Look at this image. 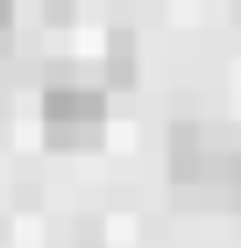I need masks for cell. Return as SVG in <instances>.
I'll return each mask as SVG.
<instances>
[{
	"label": "cell",
	"mask_w": 241,
	"mask_h": 248,
	"mask_svg": "<svg viewBox=\"0 0 241 248\" xmlns=\"http://www.w3.org/2000/svg\"><path fill=\"white\" fill-rule=\"evenodd\" d=\"M107 128V85H50L43 93V135L57 149H85Z\"/></svg>",
	"instance_id": "obj_1"
},
{
	"label": "cell",
	"mask_w": 241,
	"mask_h": 248,
	"mask_svg": "<svg viewBox=\"0 0 241 248\" xmlns=\"http://www.w3.org/2000/svg\"><path fill=\"white\" fill-rule=\"evenodd\" d=\"M213 156H220V135L199 128V121H177V128H170V185L177 191H206Z\"/></svg>",
	"instance_id": "obj_2"
},
{
	"label": "cell",
	"mask_w": 241,
	"mask_h": 248,
	"mask_svg": "<svg viewBox=\"0 0 241 248\" xmlns=\"http://www.w3.org/2000/svg\"><path fill=\"white\" fill-rule=\"evenodd\" d=\"M206 199L241 213V142H220V156H213V177H206Z\"/></svg>",
	"instance_id": "obj_3"
},
{
	"label": "cell",
	"mask_w": 241,
	"mask_h": 248,
	"mask_svg": "<svg viewBox=\"0 0 241 248\" xmlns=\"http://www.w3.org/2000/svg\"><path fill=\"white\" fill-rule=\"evenodd\" d=\"M135 71H142V57H135V36H113L107 43V93H128Z\"/></svg>",
	"instance_id": "obj_4"
},
{
	"label": "cell",
	"mask_w": 241,
	"mask_h": 248,
	"mask_svg": "<svg viewBox=\"0 0 241 248\" xmlns=\"http://www.w3.org/2000/svg\"><path fill=\"white\" fill-rule=\"evenodd\" d=\"M15 43V0H0V50Z\"/></svg>",
	"instance_id": "obj_5"
},
{
	"label": "cell",
	"mask_w": 241,
	"mask_h": 248,
	"mask_svg": "<svg viewBox=\"0 0 241 248\" xmlns=\"http://www.w3.org/2000/svg\"><path fill=\"white\" fill-rule=\"evenodd\" d=\"M21 7H36V15H50V21H57V15H71V0H21Z\"/></svg>",
	"instance_id": "obj_6"
}]
</instances>
